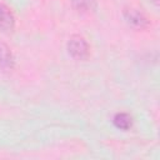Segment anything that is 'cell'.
<instances>
[{
	"label": "cell",
	"instance_id": "5",
	"mask_svg": "<svg viewBox=\"0 0 160 160\" xmlns=\"http://www.w3.org/2000/svg\"><path fill=\"white\" fill-rule=\"evenodd\" d=\"M112 121H114V125L120 130H129L132 125V119L126 112H118L114 116Z\"/></svg>",
	"mask_w": 160,
	"mask_h": 160
},
{
	"label": "cell",
	"instance_id": "2",
	"mask_svg": "<svg viewBox=\"0 0 160 160\" xmlns=\"http://www.w3.org/2000/svg\"><path fill=\"white\" fill-rule=\"evenodd\" d=\"M122 16L129 26L135 30H144L149 26V20L146 15L135 8H125L122 10Z\"/></svg>",
	"mask_w": 160,
	"mask_h": 160
},
{
	"label": "cell",
	"instance_id": "7",
	"mask_svg": "<svg viewBox=\"0 0 160 160\" xmlns=\"http://www.w3.org/2000/svg\"><path fill=\"white\" fill-rule=\"evenodd\" d=\"M150 1H151V2H152L155 6H158V5H159V0H150Z\"/></svg>",
	"mask_w": 160,
	"mask_h": 160
},
{
	"label": "cell",
	"instance_id": "4",
	"mask_svg": "<svg viewBox=\"0 0 160 160\" xmlns=\"http://www.w3.org/2000/svg\"><path fill=\"white\" fill-rule=\"evenodd\" d=\"M14 64L15 60L10 48L6 44L0 42V66L4 69H12Z\"/></svg>",
	"mask_w": 160,
	"mask_h": 160
},
{
	"label": "cell",
	"instance_id": "1",
	"mask_svg": "<svg viewBox=\"0 0 160 160\" xmlns=\"http://www.w3.org/2000/svg\"><path fill=\"white\" fill-rule=\"evenodd\" d=\"M68 51L76 60H85L89 56L90 49L86 40L80 35H72L68 41Z\"/></svg>",
	"mask_w": 160,
	"mask_h": 160
},
{
	"label": "cell",
	"instance_id": "3",
	"mask_svg": "<svg viewBox=\"0 0 160 160\" xmlns=\"http://www.w3.org/2000/svg\"><path fill=\"white\" fill-rule=\"evenodd\" d=\"M15 28V18L9 6L0 4V29L5 32H11Z\"/></svg>",
	"mask_w": 160,
	"mask_h": 160
},
{
	"label": "cell",
	"instance_id": "6",
	"mask_svg": "<svg viewBox=\"0 0 160 160\" xmlns=\"http://www.w3.org/2000/svg\"><path fill=\"white\" fill-rule=\"evenodd\" d=\"M71 4L79 12H89L96 8V0H71Z\"/></svg>",
	"mask_w": 160,
	"mask_h": 160
}]
</instances>
